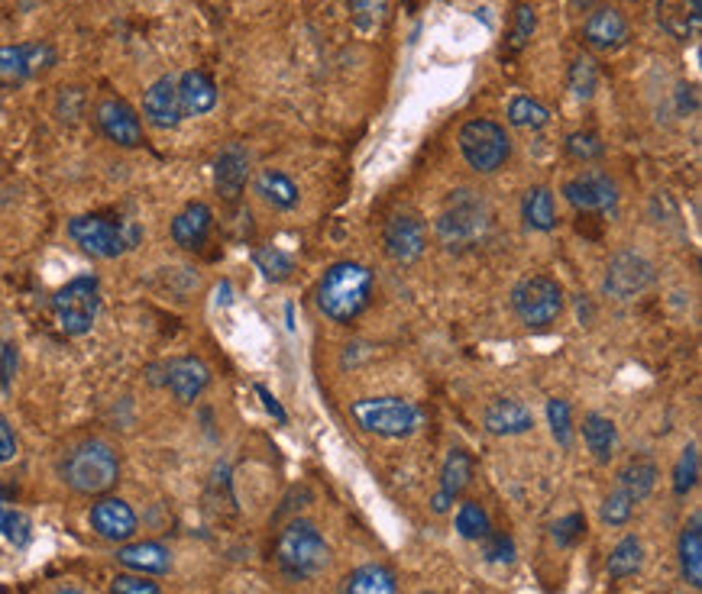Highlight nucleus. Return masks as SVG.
<instances>
[{
	"instance_id": "obj_19",
	"label": "nucleus",
	"mask_w": 702,
	"mask_h": 594,
	"mask_svg": "<svg viewBox=\"0 0 702 594\" xmlns=\"http://www.w3.org/2000/svg\"><path fill=\"white\" fill-rule=\"evenodd\" d=\"M658 23L677 42H693L702 29V0H658Z\"/></svg>"
},
{
	"instance_id": "obj_12",
	"label": "nucleus",
	"mask_w": 702,
	"mask_h": 594,
	"mask_svg": "<svg viewBox=\"0 0 702 594\" xmlns=\"http://www.w3.org/2000/svg\"><path fill=\"white\" fill-rule=\"evenodd\" d=\"M563 197L583 214H609L618 204V188L605 171H583L563 184Z\"/></svg>"
},
{
	"instance_id": "obj_21",
	"label": "nucleus",
	"mask_w": 702,
	"mask_h": 594,
	"mask_svg": "<svg viewBox=\"0 0 702 594\" xmlns=\"http://www.w3.org/2000/svg\"><path fill=\"white\" fill-rule=\"evenodd\" d=\"M250 178V155L243 146H227L214 162V184L224 201H237Z\"/></svg>"
},
{
	"instance_id": "obj_25",
	"label": "nucleus",
	"mask_w": 702,
	"mask_h": 594,
	"mask_svg": "<svg viewBox=\"0 0 702 594\" xmlns=\"http://www.w3.org/2000/svg\"><path fill=\"white\" fill-rule=\"evenodd\" d=\"M483 424L496 437H519V434H527L534 427V417H531V411H527L525 404H519V401H493L486 408Z\"/></svg>"
},
{
	"instance_id": "obj_2",
	"label": "nucleus",
	"mask_w": 702,
	"mask_h": 594,
	"mask_svg": "<svg viewBox=\"0 0 702 594\" xmlns=\"http://www.w3.org/2000/svg\"><path fill=\"white\" fill-rule=\"evenodd\" d=\"M318 310L334 323L356 320L372 297V272L359 262H337L318 282Z\"/></svg>"
},
{
	"instance_id": "obj_45",
	"label": "nucleus",
	"mask_w": 702,
	"mask_h": 594,
	"mask_svg": "<svg viewBox=\"0 0 702 594\" xmlns=\"http://www.w3.org/2000/svg\"><path fill=\"white\" fill-rule=\"evenodd\" d=\"M111 594H163L156 582H146L143 576H117L111 582Z\"/></svg>"
},
{
	"instance_id": "obj_3",
	"label": "nucleus",
	"mask_w": 702,
	"mask_h": 594,
	"mask_svg": "<svg viewBox=\"0 0 702 594\" xmlns=\"http://www.w3.org/2000/svg\"><path fill=\"white\" fill-rule=\"evenodd\" d=\"M489 230H493V207L473 191H457L437 217V240L450 253H467L480 246L489 236Z\"/></svg>"
},
{
	"instance_id": "obj_40",
	"label": "nucleus",
	"mask_w": 702,
	"mask_h": 594,
	"mask_svg": "<svg viewBox=\"0 0 702 594\" xmlns=\"http://www.w3.org/2000/svg\"><path fill=\"white\" fill-rule=\"evenodd\" d=\"M697 478H700V449H697V446H687L684 455H680V462H677V472H674V491H677V494L693 491Z\"/></svg>"
},
{
	"instance_id": "obj_36",
	"label": "nucleus",
	"mask_w": 702,
	"mask_h": 594,
	"mask_svg": "<svg viewBox=\"0 0 702 594\" xmlns=\"http://www.w3.org/2000/svg\"><path fill=\"white\" fill-rule=\"evenodd\" d=\"M457 533L463 540H486L493 533V524H489V514L483 511L480 501H467L457 514Z\"/></svg>"
},
{
	"instance_id": "obj_23",
	"label": "nucleus",
	"mask_w": 702,
	"mask_h": 594,
	"mask_svg": "<svg viewBox=\"0 0 702 594\" xmlns=\"http://www.w3.org/2000/svg\"><path fill=\"white\" fill-rule=\"evenodd\" d=\"M210 227H214V214H210L207 204H201V201L184 204L176 214V220H173V240H176V246L194 253V249H201L207 243Z\"/></svg>"
},
{
	"instance_id": "obj_20",
	"label": "nucleus",
	"mask_w": 702,
	"mask_h": 594,
	"mask_svg": "<svg viewBox=\"0 0 702 594\" xmlns=\"http://www.w3.org/2000/svg\"><path fill=\"white\" fill-rule=\"evenodd\" d=\"M178 85V104L184 117H204L217 107V85L207 72L191 68L181 78H176Z\"/></svg>"
},
{
	"instance_id": "obj_7",
	"label": "nucleus",
	"mask_w": 702,
	"mask_h": 594,
	"mask_svg": "<svg viewBox=\"0 0 702 594\" xmlns=\"http://www.w3.org/2000/svg\"><path fill=\"white\" fill-rule=\"evenodd\" d=\"M457 143H460L463 158L470 162V168L480 171V175L499 171V168L509 162V155H512V140H509V133H506L496 120H486V117L463 124Z\"/></svg>"
},
{
	"instance_id": "obj_46",
	"label": "nucleus",
	"mask_w": 702,
	"mask_h": 594,
	"mask_svg": "<svg viewBox=\"0 0 702 594\" xmlns=\"http://www.w3.org/2000/svg\"><path fill=\"white\" fill-rule=\"evenodd\" d=\"M13 375H16V346H13V343H3V346H0V388H3V391L10 388Z\"/></svg>"
},
{
	"instance_id": "obj_10",
	"label": "nucleus",
	"mask_w": 702,
	"mask_h": 594,
	"mask_svg": "<svg viewBox=\"0 0 702 594\" xmlns=\"http://www.w3.org/2000/svg\"><path fill=\"white\" fill-rule=\"evenodd\" d=\"M55 49L49 42L0 46V88H23L26 81L46 75L55 65Z\"/></svg>"
},
{
	"instance_id": "obj_43",
	"label": "nucleus",
	"mask_w": 702,
	"mask_h": 594,
	"mask_svg": "<svg viewBox=\"0 0 702 594\" xmlns=\"http://www.w3.org/2000/svg\"><path fill=\"white\" fill-rule=\"evenodd\" d=\"M631 511H635V501H631L625 491L615 488V491L605 498V504H602V520L612 524V527H622V524H628Z\"/></svg>"
},
{
	"instance_id": "obj_13",
	"label": "nucleus",
	"mask_w": 702,
	"mask_h": 594,
	"mask_svg": "<svg viewBox=\"0 0 702 594\" xmlns=\"http://www.w3.org/2000/svg\"><path fill=\"white\" fill-rule=\"evenodd\" d=\"M94 120H98V130L120 148L143 146V124H140V114H137L127 101H120V98H104V101L94 107Z\"/></svg>"
},
{
	"instance_id": "obj_34",
	"label": "nucleus",
	"mask_w": 702,
	"mask_h": 594,
	"mask_svg": "<svg viewBox=\"0 0 702 594\" xmlns=\"http://www.w3.org/2000/svg\"><path fill=\"white\" fill-rule=\"evenodd\" d=\"M350 16L359 33L372 36L388 20V0H350Z\"/></svg>"
},
{
	"instance_id": "obj_42",
	"label": "nucleus",
	"mask_w": 702,
	"mask_h": 594,
	"mask_svg": "<svg viewBox=\"0 0 702 594\" xmlns=\"http://www.w3.org/2000/svg\"><path fill=\"white\" fill-rule=\"evenodd\" d=\"M602 152H605V146L596 133H570L566 137V155L576 162H596V158H602Z\"/></svg>"
},
{
	"instance_id": "obj_35",
	"label": "nucleus",
	"mask_w": 702,
	"mask_h": 594,
	"mask_svg": "<svg viewBox=\"0 0 702 594\" xmlns=\"http://www.w3.org/2000/svg\"><path fill=\"white\" fill-rule=\"evenodd\" d=\"M534 29H537V13H534V7H531V3H519V7H515V16H512V29H509V39H506V49H502V52H506V55H519L527 42H531Z\"/></svg>"
},
{
	"instance_id": "obj_33",
	"label": "nucleus",
	"mask_w": 702,
	"mask_h": 594,
	"mask_svg": "<svg viewBox=\"0 0 702 594\" xmlns=\"http://www.w3.org/2000/svg\"><path fill=\"white\" fill-rule=\"evenodd\" d=\"M509 124H512V127H522V130H544V127L550 124V114H547V107L537 104L534 98L519 94V98H512V104H509Z\"/></svg>"
},
{
	"instance_id": "obj_24",
	"label": "nucleus",
	"mask_w": 702,
	"mask_h": 594,
	"mask_svg": "<svg viewBox=\"0 0 702 594\" xmlns=\"http://www.w3.org/2000/svg\"><path fill=\"white\" fill-rule=\"evenodd\" d=\"M117 563L140 576H166L173 569V553L163 543H130L117 550Z\"/></svg>"
},
{
	"instance_id": "obj_6",
	"label": "nucleus",
	"mask_w": 702,
	"mask_h": 594,
	"mask_svg": "<svg viewBox=\"0 0 702 594\" xmlns=\"http://www.w3.org/2000/svg\"><path fill=\"white\" fill-rule=\"evenodd\" d=\"M68 236L88 256H98V259H117V256L130 253L140 243V230L137 227H124V223H114V220L98 217V214L75 217L68 223Z\"/></svg>"
},
{
	"instance_id": "obj_16",
	"label": "nucleus",
	"mask_w": 702,
	"mask_h": 594,
	"mask_svg": "<svg viewBox=\"0 0 702 594\" xmlns=\"http://www.w3.org/2000/svg\"><path fill=\"white\" fill-rule=\"evenodd\" d=\"M159 382L176 395V401L191 404L210 385V372H207V365L201 359L181 356V359H173V362L163 365V378Z\"/></svg>"
},
{
	"instance_id": "obj_30",
	"label": "nucleus",
	"mask_w": 702,
	"mask_h": 594,
	"mask_svg": "<svg viewBox=\"0 0 702 594\" xmlns=\"http://www.w3.org/2000/svg\"><path fill=\"white\" fill-rule=\"evenodd\" d=\"M344 594H398L395 576L385 566H359L347 576Z\"/></svg>"
},
{
	"instance_id": "obj_28",
	"label": "nucleus",
	"mask_w": 702,
	"mask_h": 594,
	"mask_svg": "<svg viewBox=\"0 0 702 594\" xmlns=\"http://www.w3.org/2000/svg\"><path fill=\"white\" fill-rule=\"evenodd\" d=\"M256 194H259L266 204H272L276 210H292V207H298V188H295V181H292L289 175L276 171V168H266V171L256 178Z\"/></svg>"
},
{
	"instance_id": "obj_29",
	"label": "nucleus",
	"mask_w": 702,
	"mask_h": 594,
	"mask_svg": "<svg viewBox=\"0 0 702 594\" xmlns=\"http://www.w3.org/2000/svg\"><path fill=\"white\" fill-rule=\"evenodd\" d=\"M522 214L525 223L537 233H550L557 227V204H553V191L550 188H531L522 201Z\"/></svg>"
},
{
	"instance_id": "obj_26",
	"label": "nucleus",
	"mask_w": 702,
	"mask_h": 594,
	"mask_svg": "<svg viewBox=\"0 0 702 594\" xmlns=\"http://www.w3.org/2000/svg\"><path fill=\"white\" fill-rule=\"evenodd\" d=\"M677 556H680V572H684V582L700 589L702 585V520L693 517L684 533H680V543H677Z\"/></svg>"
},
{
	"instance_id": "obj_32",
	"label": "nucleus",
	"mask_w": 702,
	"mask_h": 594,
	"mask_svg": "<svg viewBox=\"0 0 702 594\" xmlns=\"http://www.w3.org/2000/svg\"><path fill=\"white\" fill-rule=\"evenodd\" d=\"M641 559H644V550H641L638 537H625V540L612 550L605 569H609L612 579H628V576H635V572L641 569Z\"/></svg>"
},
{
	"instance_id": "obj_37",
	"label": "nucleus",
	"mask_w": 702,
	"mask_h": 594,
	"mask_svg": "<svg viewBox=\"0 0 702 594\" xmlns=\"http://www.w3.org/2000/svg\"><path fill=\"white\" fill-rule=\"evenodd\" d=\"M596 88H599V65L589 55H576L570 65V91L579 101H589L596 94Z\"/></svg>"
},
{
	"instance_id": "obj_18",
	"label": "nucleus",
	"mask_w": 702,
	"mask_h": 594,
	"mask_svg": "<svg viewBox=\"0 0 702 594\" xmlns=\"http://www.w3.org/2000/svg\"><path fill=\"white\" fill-rule=\"evenodd\" d=\"M143 117L156 130H176L178 124L184 120L181 104H178V85L173 75L150 85V91L143 94Z\"/></svg>"
},
{
	"instance_id": "obj_1",
	"label": "nucleus",
	"mask_w": 702,
	"mask_h": 594,
	"mask_svg": "<svg viewBox=\"0 0 702 594\" xmlns=\"http://www.w3.org/2000/svg\"><path fill=\"white\" fill-rule=\"evenodd\" d=\"M59 472L75 494H107L120 481V455L104 440H85L65 452Z\"/></svg>"
},
{
	"instance_id": "obj_22",
	"label": "nucleus",
	"mask_w": 702,
	"mask_h": 594,
	"mask_svg": "<svg viewBox=\"0 0 702 594\" xmlns=\"http://www.w3.org/2000/svg\"><path fill=\"white\" fill-rule=\"evenodd\" d=\"M473 481V459L467 449H450L447 462H444V472H441V491L434 498V514H444L463 491L467 485Z\"/></svg>"
},
{
	"instance_id": "obj_53",
	"label": "nucleus",
	"mask_w": 702,
	"mask_h": 594,
	"mask_svg": "<svg viewBox=\"0 0 702 594\" xmlns=\"http://www.w3.org/2000/svg\"><path fill=\"white\" fill-rule=\"evenodd\" d=\"M424 594H427V592H424Z\"/></svg>"
},
{
	"instance_id": "obj_5",
	"label": "nucleus",
	"mask_w": 702,
	"mask_h": 594,
	"mask_svg": "<svg viewBox=\"0 0 702 594\" xmlns=\"http://www.w3.org/2000/svg\"><path fill=\"white\" fill-rule=\"evenodd\" d=\"M353 421L375 437L385 440H401L411 437L418 427V408L405 398H359L350 408Z\"/></svg>"
},
{
	"instance_id": "obj_39",
	"label": "nucleus",
	"mask_w": 702,
	"mask_h": 594,
	"mask_svg": "<svg viewBox=\"0 0 702 594\" xmlns=\"http://www.w3.org/2000/svg\"><path fill=\"white\" fill-rule=\"evenodd\" d=\"M256 266H259V272H263L269 282H285V279L292 275V259H289L282 249H276V246L259 249V253H256Z\"/></svg>"
},
{
	"instance_id": "obj_51",
	"label": "nucleus",
	"mask_w": 702,
	"mask_h": 594,
	"mask_svg": "<svg viewBox=\"0 0 702 594\" xmlns=\"http://www.w3.org/2000/svg\"><path fill=\"white\" fill-rule=\"evenodd\" d=\"M589 3H592V0H573V7H583V10H586Z\"/></svg>"
},
{
	"instance_id": "obj_52",
	"label": "nucleus",
	"mask_w": 702,
	"mask_h": 594,
	"mask_svg": "<svg viewBox=\"0 0 702 594\" xmlns=\"http://www.w3.org/2000/svg\"><path fill=\"white\" fill-rule=\"evenodd\" d=\"M401 3H405V7H411V3H414V0H401Z\"/></svg>"
},
{
	"instance_id": "obj_38",
	"label": "nucleus",
	"mask_w": 702,
	"mask_h": 594,
	"mask_svg": "<svg viewBox=\"0 0 702 594\" xmlns=\"http://www.w3.org/2000/svg\"><path fill=\"white\" fill-rule=\"evenodd\" d=\"M0 537H7L13 546H26L29 537H33V524L26 514L13 511V507H3L0 504Z\"/></svg>"
},
{
	"instance_id": "obj_8",
	"label": "nucleus",
	"mask_w": 702,
	"mask_h": 594,
	"mask_svg": "<svg viewBox=\"0 0 702 594\" xmlns=\"http://www.w3.org/2000/svg\"><path fill=\"white\" fill-rule=\"evenodd\" d=\"M98 310H101V285L94 275L72 279L52 297V313H55L62 333H68V336H85L94 326Z\"/></svg>"
},
{
	"instance_id": "obj_41",
	"label": "nucleus",
	"mask_w": 702,
	"mask_h": 594,
	"mask_svg": "<svg viewBox=\"0 0 702 594\" xmlns=\"http://www.w3.org/2000/svg\"><path fill=\"white\" fill-rule=\"evenodd\" d=\"M547 421H550V434H553V440L563 446V449H570L573 443V427H570V408H566V401H547Z\"/></svg>"
},
{
	"instance_id": "obj_15",
	"label": "nucleus",
	"mask_w": 702,
	"mask_h": 594,
	"mask_svg": "<svg viewBox=\"0 0 702 594\" xmlns=\"http://www.w3.org/2000/svg\"><path fill=\"white\" fill-rule=\"evenodd\" d=\"M91 530L101 537V540H111V543H127L133 533H137V514L127 501L120 498H101L94 507H91Z\"/></svg>"
},
{
	"instance_id": "obj_49",
	"label": "nucleus",
	"mask_w": 702,
	"mask_h": 594,
	"mask_svg": "<svg viewBox=\"0 0 702 594\" xmlns=\"http://www.w3.org/2000/svg\"><path fill=\"white\" fill-rule=\"evenodd\" d=\"M256 395L263 398V404H266V411H269V414H272L276 421H282V424L289 421V417H285V411H282V404H279V401H276V398H272V395H269V391H266L263 385H256Z\"/></svg>"
},
{
	"instance_id": "obj_11",
	"label": "nucleus",
	"mask_w": 702,
	"mask_h": 594,
	"mask_svg": "<svg viewBox=\"0 0 702 594\" xmlns=\"http://www.w3.org/2000/svg\"><path fill=\"white\" fill-rule=\"evenodd\" d=\"M651 285H654V266H651L644 256L625 249V253H618V256L609 262L605 292L615 297V300H631V297L644 295Z\"/></svg>"
},
{
	"instance_id": "obj_17",
	"label": "nucleus",
	"mask_w": 702,
	"mask_h": 594,
	"mask_svg": "<svg viewBox=\"0 0 702 594\" xmlns=\"http://www.w3.org/2000/svg\"><path fill=\"white\" fill-rule=\"evenodd\" d=\"M628 39V23L615 7H599L583 23V42L596 52H615Z\"/></svg>"
},
{
	"instance_id": "obj_27",
	"label": "nucleus",
	"mask_w": 702,
	"mask_h": 594,
	"mask_svg": "<svg viewBox=\"0 0 702 594\" xmlns=\"http://www.w3.org/2000/svg\"><path fill=\"white\" fill-rule=\"evenodd\" d=\"M654 481H658V465L651 459H644V455L631 459L618 472V491H625L635 504H641L654 491Z\"/></svg>"
},
{
	"instance_id": "obj_14",
	"label": "nucleus",
	"mask_w": 702,
	"mask_h": 594,
	"mask_svg": "<svg viewBox=\"0 0 702 594\" xmlns=\"http://www.w3.org/2000/svg\"><path fill=\"white\" fill-rule=\"evenodd\" d=\"M382 246H385L392 262H401V266L418 262L421 253H424V227H421V220L411 217V214H395L382 230Z\"/></svg>"
},
{
	"instance_id": "obj_4",
	"label": "nucleus",
	"mask_w": 702,
	"mask_h": 594,
	"mask_svg": "<svg viewBox=\"0 0 702 594\" xmlns=\"http://www.w3.org/2000/svg\"><path fill=\"white\" fill-rule=\"evenodd\" d=\"M276 563L289 579L305 582V579H315L328 569L331 550H328V543L315 524L292 520L276 543Z\"/></svg>"
},
{
	"instance_id": "obj_47",
	"label": "nucleus",
	"mask_w": 702,
	"mask_h": 594,
	"mask_svg": "<svg viewBox=\"0 0 702 594\" xmlns=\"http://www.w3.org/2000/svg\"><path fill=\"white\" fill-rule=\"evenodd\" d=\"M486 553H489V559H499V563H512L515 559V546H512V540H506V537H499V533H489L486 537Z\"/></svg>"
},
{
	"instance_id": "obj_31",
	"label": "nucleus",
	"mask_w": 702,
	"mask_h": 594,
	"mask_svg": "<svg viewBox=\"0 0 702 594\" xmlns=\"http://www.w3.org/2000/svg\"><path fill=\"white\" fill-rule=\"evenodd\" d=\"M583 440L589 446V452L596 455V462H609L615 455V443H618V434H615V424L602 414H586L583 421Z\"/></svg>"
},
{
	"instance_id": "obj_48",
	"label": "nucleus",
	"mask_w": 702,
	"mask_h": 594,
	"mask_svg": "<svg viewBox=\"0 0 702 594\" xmlns=\"http://www.w3.org/2000/svg\"><path fill=\"white\" fill-rule=\"evenodd\" d=\"M16 455V437H13V427L7 417H0V465L10 462Z\"/></svg>"
},
{
	"instance_id": "obj_50",
	"label": "nucleus",
	"mask_w": 702,
	"mask_h": 594,
	"mask_svg": "<svg viewBox=\"0 0 702 594\" xmlns=\"http://www.w3.org/2000/svg\"><path fill=\"white\" fill-rule=\"evenodd\" d=\"M55 594H85V592H81V589H59Z\"/></svg>"
},
{
	"instance_id": "obj_44",
	"label": "nucleus",
	"mask_w": 702,
	"mask_h": 594,
	"mask_svg": "<svg viewBox=\"0 0 702 594\" xmlns=\"http://www.w3.org/2000/svg\"><path fill=\"white\" fill-rule=\"evenodd\" d=\"M583 537H586V517L583 514H570V517H563V520L553 524V540L560 546H573Z\"/></svg>"
},
{
	"instance_id": "obj_9",
	"label": "nucleus",
	"mask_w": 702,
	"mask_h": 594,
	"mask_svg": "<svg viewBox=\"0 0 702 594\" xmlns=\"http://www.w3.org/2000/svg\"><path fill=\"white\" fill-rule=\"evenodd\" d=\"M512 307L527 326H550L563 310V288L547 275H531L515 285Z\"/></svg>"
}]
</instances>
